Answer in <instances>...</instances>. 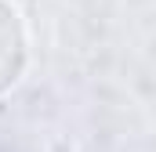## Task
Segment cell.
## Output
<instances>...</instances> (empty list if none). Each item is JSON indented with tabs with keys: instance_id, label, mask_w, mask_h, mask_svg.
I'll list each match as a JSON object with an SVG mask.
<instances>
[{
	"instance_id": "6da1fadb",
	"label": "cell",
	"mask_w": 156,
	"mask_h": 152,
	"mask_svg": "<svg viewBox=\"0 0 156 152\" xmlns=\"http://www.w3.org/2000/svg\"><path fill=\"white\" fill-rule=\"evenodd\" d=\"M29 62V40H26V26L18 18V11L0 0V94H7Z\"/></svg>"
}]
</instances>
